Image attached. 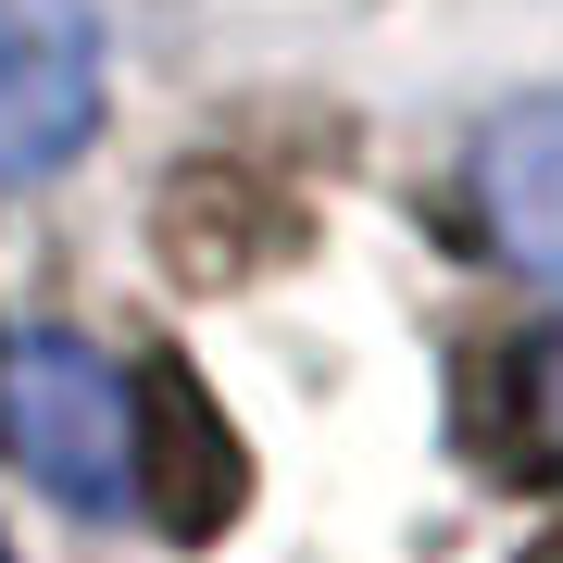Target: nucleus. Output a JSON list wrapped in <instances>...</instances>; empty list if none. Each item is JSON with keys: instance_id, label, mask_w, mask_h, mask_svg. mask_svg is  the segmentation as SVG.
I'll use <instances>...</instances> for the list:
<instances>
[{"instance_id": "f03ea898", "label": "nucleus", "mask_w": 563, "mask_h": 563, "mask_svg": "<svg viewBox=\"0 0 563 563\" xmlns=\"http://www.w3.org/2000/svg\"><path fill=\"white\" fill-rule=\"evenodd\" d=\"M88 139H101V13L0 0V188L63 176Z\"/></svg>"}, {"instance_id": "f257e3e1", "label": "nucleus", "mask_w": 563, "mask_h": 563, "mask_svg": "<svg viewBox=\"0 0 563 563\" xmlns=\"http://www.w3.org/2000/svg\"><path fill=\"white\" fill-rule=\"evenodd\" d=\"M0 451L38 501L125 526L139 514V376L76 325H0Z\"/></svg>"}, {"instance_id": "7ed1b4c3", "label": "nucleus", "mask_w": 563, "mask_h": 563, "mask_svg": "<svg viewBox=\"0 0 563 563\" xmlns=\"http://www.w3.org/2000/svg\"><path fill=\"white\" fill-rule=\"evenodd\" d=\"M463 201H476V239L514 263V276L563 288V88H526L476 125L463 151Z\"/></svg>"}, {"instance_id": "39448f33", "label": "nucleus", "mask_w": 563, "mask_h": 563, "mask_svg": "<svg viewBox=\"0 0 563 563\" xmlns=\"http://www.w3.org/2000/svg\"><path fill=\"white\" fill-rule=\"evenodd\" d=\"M0 563H13V539H0Z\"/></svg>"}, {"instance_id": "20e7f679", "label": "nucleus", "mask_w": 563, "mask_h": 563, "mask_svg": "<svg viewBox=\"0 0 563 563\" xmlns=\"http://www.w3.org/2000/svg\"><path fill=\"white\" fill-rule=\"evenodd\" d=\"M526 439L563 463V325H539V351H526Z\"/></svg>"}]
</instances>
